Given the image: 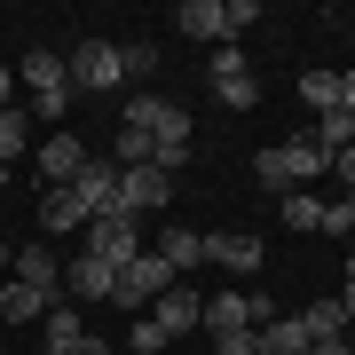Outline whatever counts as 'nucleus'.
I'll list each match as a JSON object with an SVG mask.
<instances>
[{
    "label": "nucleus",
    "instance_id": "obj_1",
    "mask_svg": "<svg viewBox=\"0 0 355 355\" xmlns=\"http://www.w3.org/2000/svg\"><path fill=\"white\" fill-rule=\"evenodd\" d=\"M316 174H331V150H324V142L316 135H284L277 142V150H261L253 158V182H268V190H300V182H316Z\"/></svg>",
    "mask_w": 355,
    "mask_h": 355
},
{
    "label": "nucleus",
    "instance_id": "obj_2",
    "mask_svg": "<svg viewBox=\"0 0 355 355\" xmlns=\"http://www.w3.org/2000/svg\"><path fill=\"white\" fill-rule=\"evenodd\" d=\"M166 284H182V277H174V268H166L158 253H135L127 268H119V284H111V300H119V308H150V300H158Z\"/></svg>",
    "mask_w": 355,
    "mask_h": 355
},
{
    "label": "nucleus",
    "instance_id": "obj_3",
    "mask_svg": "<svg viewBox=\"0 0 355 355\" xmlns=\"http://www.w3.org/2000/svg\"><path fill=\"white\" fill-rule=\"evenodd\" d=\"M119 79H127V64H119L111 40H79L71 48V87L79 95H103V87H119Z\"/></svg>",
    "mask_w": 355,
    "mask_h": 355
},
{
    "label": "nucleus",
    "instance_id": "obj_4",
    "mask_svg": "<svg viewBox=\"0 0 355 355\" xmlns=\"http://www.w3.org/2000/svg\"><path fill=\"white\" fill-rule=\"evenodd\" d=\"M198 324L214 331V340H229V331H261L268 324V300H261V292H253V300H245V292H214Z\"/></svg>",
    "mask_w": 355,
    "mask_h": 355
},
{
    "label": "nucleus",
    "instance_id": "obj_5",
    "mask_svg": "<svg viewBox=\"0 0 355 355\" xmlns=\"http://www.w3.org/2000/svg\"><path fill=\"white\" fill-rule=\"evenodd\" d=\"M166 198H174V174H158V166H127L119 174V214H166Z\"/></svg>",
    "mask_w": 355,
    "mask_h": 355
},
{
    "label": "nucleus",
    "instance_id": "obj_6",
    "mask_svg": "<svg viewBox=\"0 0 355 355\" xmlns=\"http://www.w3.org/2000/svg\"><path fill=\"white\" fill-rule=\"evenodd\" d=\"M64 190L79 198V205H87V214H119V158H87V166H79V174L64 182Z\"/></svg>",
    "mask_w": 355,
    "mask_h": 355
},
{
    "label": "nucleus",
    "instance_id": "obj_7",
    "mask_svg": "<svg viewBox=\"0 0 355 355\" xmlns=\"http://www.w3.org/2000/svg\"><path fill=\"white\" fill-rule=\"evenodd\" d=\"M87 253H95L103 268H127V261L142 253V237H135L127 214H95V221H87Z\"/></svg>",
    "mask_w": 355,
    "mask_h": 355
},
{
    "label": "nucleus",
    "instance_id": "obj_8",
    "mask_svg": "<svg viewBox=\"0 0 355 355\" xmlns=\"http://www.w3.org/2000/svg\"><path fill=\"white\" fill-rule=\"evenodd\" d=\"M205 87L221 95V111H253L261 103V87H253V71H245L237 48H214V79H205Z\"/></svg>",
    "mask_w": 355,
    "mask_h": 355
},
{
    "label": "nucleus",
    "instance_id": "obj_9",
    "mask_svg": "<svg viewBox=\"0 0 355 355\" xmlns=\"http://www.w3.org/2000/svg\"><path fill=\"white\" fill-rule=\"evenodd\" d=\"M95 150H87V142H79L71 127H55L48 142H40V182H48V190H64V182L79 174V166H87Z\"/></svg>",
    "mask_w": 355,
    "mask_h": 355
},
{
    "label": "nucleus",
    "instance_id": "obj_10",
    "mask_svg": "<svg viewBox=\"0 0 355 355\" xmlns=\"http://www.w3.org/2000/svg\"><path fill=\"white\" fill-rule=\"evenodd\" d=\"M198 316H205V300H198V292H190V284H166V292H158V300H150V324L166 331V340H182V331H190Z\"/></svg>",
    "mask_w": 355,
    "mask_h": 355
},
{
    "label": "nucleus",
    "instance_id": "obj_11",
    "mask_svg": "<svg viewBox=\"0 0 355 355\" xmlns=\"http://www.w3.org/2000/svg\"><path fill=\"white\" fill-rule=\"evenodd\" d=\"M16 87H32V103H40V95H64V87H71V64L48 55V48H32L24 64H16ZM71 95H79V87H71Z\"/></svg>",
    "mask_w": 355,
    "mask_h": 355
},
{
    "label": "nucleus",
    "instance_id": "obj_12",
    "mask_svg": "<svg viewBox=\"0 0 355 355\" xmlns=\"http://www.w3.org/2000/svg\"><path fill=\"white\" fill-rule=\"evenodd\" d=\"M55 300H64V292H40V284H0V324H40V316H48V308Z\"/></svg>",
    "mask_w": 355,
    "mask_h": 355
},
{
    "label": "nucleus",
    "instance_id": "obj_13",
    "mask_svg": "<svg viewBox=\"0 0 355 355\" xmlns=\"http://www.w3.org/2000/svg\"><path fill=\"white\" fill-rule=\"evenodd\" d=\"M205 261L229 268V277H253V268H261V237H237V229H221V237H205Z\"/></svg>",
    "mask_w": 355,
    "mask_h": 355
},
{
    "label": "nucleus",
    "instance_id": "obj_14",
    "mask_svg": "<svg viewBox=\"0 0 355 355\" xmlns=\"http://www.w3.org/2000/svg\"><path fill=\"white\" fill-rule=\"evenodd\" d=\"M111 284H119V268H103L95 253H79L64 268V300H111Z\"/></svg>",
    "mask_w": 355,
    "mask_h": 355
},
{
    "label": "nucleus",
    "instance_id": "obj_15",
    "mask_svg": "<svg viewBox=\"0 0 355 355\" xmlns=\"http://www.w3.org/2000/svg\"><path fill=\"white\" fill-rule=\"evenodd\" d=\"M95 214L79 205L71 190H40V237H64V229H87Z\"/></svg>",
    "mask_w": 355,
    "mask_h": 355
},
{
    "label": "nucleus",
    "instance_id": "obj_16",
    "mask_svg": "<svg viewBox=\"0 0 355 355\" xmlns=\"http://www.w3.org/2000/svg\"><path fill=\"white\" fill-rule=\"evenodd\" d=\"M16 284H40V292H64V268H55L48 245H16V268H8Z\"/></svg>",
    "mask_w": 355,
    "mask_h": 355
},
{
    "label": "nucleus",
    "instance_id": "obj_17",
    "mask_svg": "<svg viewBox=\"0 0 355 355\" xmlns=\"http://www.w3.org/2000/svg\"><path fill=\"white\" fill-rule=\"evenodd\" d=\"M253 355H308V331H300V316H268V324L253 331Z\"/></svg>",
    "mask_w": 355,
    "mask_h": 355
},
{
    "label": "nucleus",
    "instance_id": "obj_18",
    "mask_svg": "<svg viewBox=\"0 0 355 355\" xmlns=\"http://www.w3.org/2000/svg\"><path fill=\"white\" fill-rule=\"evenodd\" d=\"M300 331H308V340H347V308H340V292H331V300H308V316H300Z\"/></svg>",
    "mask_w": 355,
    "mask_h": 355
},
{
    "label": "nucleus",
    "instance_id": "obj_19",
    "mask_svg": "<svg viewBox=\"0 0 355 355\" xmlns=\"http://www.w3.org/2000/svg\"><path fill=\"white\" fill-rule=\"evenodd\" d=\"M40 331H48V340H40V347H48V355H64L71 340H87V324H79V308H71V300H55L48 316H40Z\"/></svg>",
    "mask_w": 355,
    "mask_h": 355
},
{
    "label": "nucleus",
    "instance_id": "obj_20",
    "mask_svg": "<svg viewBox=\"0 0 355 355\" xmlns=\"http://www.w3.org/2000/svg\"><path fill=\"white\" fill-rule=\"evenodd\" d=\"M158 261L182 277V268H198V261H205V237H198V229H166V237H158Z\"/></svg>",
    "mask_w": 355,
    "mask_h": 355
},
{
    "label": "nucleus",
    "instance_id": "obj_21",
    "mask_svg": "<svg viewBox=\"0 0 355 355\" xmlns=\"http://www.w3.org/2000/svg\"><path fill=\"white\" fill-rule=\"evenodd\" d=\"M277 214H284V229H324V214H331V205H324L316 190H284V205H277Z\"/></svg>",
    "mask_w": 355,
    "mask_h": 355
},
{
    "label": "nucleus",
    "instance_id": "obj_22",
    "mask_svg": "<svg viewBox=\"0 0 355 355\" xmlns=\"http://www.w3.org/2000/svg\"><path fill=\"white\" fill-rule=\"evenodd\" d=\"M300 103H308V111H340V71H300Z\"/></svg>",
    "mask_w": 355,
    "mask_h": 355
},
{
    "label": "nucleus",
    "instance_id": "obj_23",
    "mask_svg": "<svg viewBox=\"0 0 355 355\" xmlns=\"http://www.w3.org/2000/svg\"><path fill=\"white\" fill-rule=\"evenodd\" d=\"M24 135H32V119H24V111H0V166L24 150Z\"/></svg>",
    "mask_w": 355,
    "mask_h": 355
},
{
    "label": "nucleus",
    "instance_id": "obj_24",
    "mask_svg": "<svg viewBox=\"0 0 355 355\" xmlns=\"http://www.w3.org/2000/svg\"><path fill=\"white\" fill-rule=\"evenodd\" d=\"M119 64H127V79H150V71H158V48L135 40V48H119Z\"/></svg>",
    "mask_w": 355,
    "mask_h": 355
},
{
    "label": "nucleus",
    "instance_id": "obj_25",
    "mask_svg": "<svg viewBox=\"0 0 355 355\" xmlns=\"http://www.w3.org/2000/svg\"><path fill=\"white\" fill-rule=\"evenodd\" d=\"M127 347H135V355H166V331H158V324H150V316H142V324H135V331H127Z\"/></svg>",
    "mask_w": 355,
    "mask_h": 355
},
{
    "label": "nucleus",
    "instance_id": "obj_26",
    "mask_svg": "<svg viewBox=\"0 0 355 355\" xmlns=\"http://www.w3.org/2000/svg\"><path fill=\"white\" fill-rule=\"evenodd\" d=\"M214 355H253V331H229V340H214Z\"/></svg>",
    "mask_w": 355,
    "mask_h": 355
},
{
    "label": "nucleus",
    "instance_id": "obj_27",
    "mask_svg": "<svg viewBox=\"0 0 355 355\" xmlns=\"http://www.w3.org/2000/svg\"><path fill=\"white\" fill-rule=\"evenodd\" d=\"M308 355H355V340H308Z\"/></svg>",
    "mask_w": 355,
    "mask_h": 355
},
{
    "label": "nucleus",
    "instance_id": "obj_28",
    "mask_svg": "<svg viewBox=\"0 0 355 355\" xmlns=\"http://www.w3.org/2000/svg\"><path fill=\"white\" fill-rule=\"evenodd\" d=\"M0 111H16V71L0 64Z\"/></svg>",
    "mask_w": 355,
    "mask_h": 355
},
{
    "label": "nucleus",
    "instance_id": "obj_29",
    "mask_svg": "<svg viewBox=\"0 0 355 355\" xmlns=\"http://www.w3.org/2000/svg\"><path fill=\"white\" fill-rule=\"evenodd\" d=\"M64 355H111V347H103V340H95V331H87V340H71Z\"/></svg>",
    "mask_w": 355,
    "mask_h": 355
},
{
    "label": "nucleus",
    "instance_id": "obj_30",
    "mask_svg": "<svg viewBox=\"0 0 355 355\" xmlns=\"http://www.w3.org/2000/svg\"><path fill=\"white\" fill-rule=\"evenodd\" d=\"M340 111L355 119V71H340Z\"/></svg>",
    "mask_w": 355,
    "mask_h": 355
},
{
    "label": "nucleus",
    "instance_id": "obj_31",
    "mask_svg": "<svg viewBox=\"0 0 355 355\" xmlns=\"http://www.w3.org/2000/svg\"><path fill=\"white\" fill-rule=\"evenodd\" d=\"M340 308H347V324H355V261H347V284H340Z\"/></svg>",
    "mask_w": 355,
    "mask_h": 355
},
{
    "label": "nucleus",
    "instance_id": "obj_32",
    "mask_svg": "<svg viewBox=\"0 0 355 355\" xmlns=\"http://www.w3.org/2000/svg\"><path fill=\"white\" fill-rule=\"evenodd\" d=\"M8 268H16V245H8V237H0V277H8Z\"/></svg>",
    "mask_w": 355,
    "mask_h": 355
},
{
    "label": "nucleus",
    "instance_id": "obj_33",
    "mask_svg": "<svg viewBox=\"0 0 355 355\" xmlns=\"http://www.w3.org/2000/svg\"><path fill=\"white\" fill-rule=\"evenodd\" d=\"M347 340H355V331H347Z\"/></svg>",
    "mask_w": 355,
    "mask_h": 355
}]
</instances>
